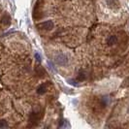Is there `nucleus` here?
<instances>
[{"label":"nucleus","mask_w":129,"mask_h":129,"mask_svg":"<svg viewBox=\"0 0 129 129\" xmlns=\"http://www.w3.org/2000/svg\"><path fill=\"white\" fill-rule=\"evenodd\" d=\"M55 61L58 65H61V66H65L67 65L68 61H69V58L68 56L64 54V53H59L55 56Z\"/></svg>","instance_id":"obj_1"},{"label":"nucleus","mask_w":129,"mask_h":129,"mask_svg":"<svg viewBox=\"0 0 129 129\" xmlns=\"http://www.w3.org/2000/svg\"><path fill=\"white\" fill-rule=\"evenodd\" d=\"M39 28H41V29H45V30H51L53 28V22H52V20H46L44 22H41V23H39L38 25H37Z\"/></svg>","instance_id":"obj_2"},{"label":"nucleus","mask_w":129,"mask_h":129,"mask_svg":"<svg viewBox=\"0 0 129 129\" xmlns=\"http://www.w3.org/2000/svg\"><path fill=\"white\" fill-rule=\"evenodd\" d=\"M39 119H40V116H39L38 113H32L29 116V121L30 122H37Z\"/></svg>","instance_id":"obj_3"},{"label":"nucleus","mask_w":129,"mask_h":129,"mask_svg":"<svg viewBox=\"0 0 129 129\" xmlns=\"http://www.w3.org/2000/svg\"><path fill=\"white\" fill-rule=\"evenodd\" d=\"M46 91H47V85H46L45 84H40L38 87H37V93L40 94V95H42V94L46 93Z\"/></svg>","instance_id":"obj_4"},{"label":"nucleus","mask_w":129,"mask_h":129,"mask_svg":"<svg viewBox=\"0 0 129 129\" xmlns=\"http://www.w3.org/2000/svg\"><path fill=\"white\" fill-rule=\"evenodd\" d=\"M85 78H86V74H85V72L84 70H80L79 72V74H78L77 76V80L79 82H83L85 80Z\"/></svg>","instance_id":"obj_5"},{"label":"nucleus","mask_w":129,"mask_h":129,"mask_svg":"<svg viewBox=\"0 0 129 129\" xmlns=\"http://www.w3.org/2000/svg\"><path fill=\"white\" fill-rule=\"evenodd\" d=\"M116 42H117V38H116V36H115V35L110 36V37L108 38V40H107V43H108V45L109 46L115 45Z\"/></svg>","instance_id":"obj_6"},{"label":"nucleus","mask_w":129,"mask_h":129,"mask_svg":"<svg viewBox=\"0 0 129 129\" xmlns=\"http://www.w3.org/2000/svg\"><path fill=\"white\" fill-rule=\"evenodd\" d=\"M109 102H110V98L108 96H104L103 98L101 99V103H102V105H103L104 107L107 106V105L109 104Z\"/></svg>","instance_id":"obj_7"},{"label":"nucleus","mask_w":129,"mask_h":129,"mask_svg":"<svg viewBox=\"0 0 129 129\" xmlns=\"http://www.w3.org/2000/svg\"><path fill=\"white\" fill-rule=\"evenodd\" d=\"M36 72H37V74L40 75L41 77L45 75V70H44V68H43V67H41V66H39V67L36 68Z\"/></svg>","instance_id":"obj_8"},{"label":"nucleus","mask_w":129,"mask_h":129,"mask_svg":"<svg viewBox=\"0 0 129 129\" xmlns=\"http://www.w3.org/2000/svg\"><path fill=\"white\" fill-rule=\"evenodd\" d=\"M2 20H3V23H4V24H10V20H11V19H10L9 15H5V16L3 17Z\"/></svg>","instance_id":"obj_9"},{"label":"nucleus","mask_w":129,"mask_h":129,"mask_svg":"<svg viewBox=\"0 0 129 129\" xmlns=\"http://www.w3.org/2000/svg\"><path fill=\"white\" fill-rule=\"evenodd\" d=\"M7 127H8V123L6 120H4V119L0 120V128H7Z\"/></svg>","instance_id":"obj_10"},{"label":"nucleus","mask_w":129,"mask_h":129,"mask_svg":"<svg viewBox=\"0 0 129 129\" xmlns=\"http://www.w3.org/2000/svg\"><path fill=\"white\" fill-rule=\"evenodd\" d=\"M35 58H36V59H37V61H39V62H40V61H41V55H40V54H39V53H37V52H36V53H35Z\"/></svg>","instance_id":"obj_11"},{"label":"nucleus","mask_w":129,"mask_h":129,"mask_svg":"<svg viewBox=\"0 0 129 129\" xmlns=\"http://www.w3.org/2000/svg\"><path fill=\"white\" fill-rule=\"evenodd\" d=\"M124 83H125V84H123L122 86H128V85H129V78L125 80V82H124Z\"/></svg>","instance_id":"obj_12"}]
</instances>
